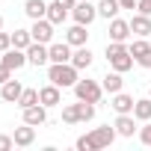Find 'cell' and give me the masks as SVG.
Segmentation results:
<instances>
[{
    "label": "cell",
    "mask_w": 151,
    "mask_h": 151,
    "mask_svg": "<svg viewBox=\"0 0 151 151\" xmlns=\"http://www.w3.org/2000/svg\"><path fill=\"white\" fill-rule=\"evenodd\" d=\"M80 68H74L71 62H50V68H47V80L50 83H56L59 89H74V83L80 80V74H77Z\"/></svg>",
    "instance_id": "1"
},
{
    "label": "cell",
    "mask_w": 151,
    "mask_h": 151,
    "mask_svg": "<svg viewBox=\"0 0 151 151\" xmlns=\"http://www.w3.org/2000/svg\"><path fill=\"white\" fill-rule=\"evenodd\" d=\"M107 62H110V68L124 74V71L133 68V53L124 42H113V45H107Z\"/></svg>",
    "instance_id": "2"
},
{
    "label": "cell",
    "mask_w": 151,
    "mask_h": 151,
    "mask_svg": "<svg viewBox=\"0 0 151 151\" xmlns=\"http://www.w3.org/2000/svg\"><path fill=\"white\" fill-rule=\"evenodd\" d=\"M101 92H104V86L95 83V80H77V83H74V95H77V101H92V104H98V101H101Z\"/></svg>",
    "instance_id": "3"
},
{
    "label": "cell",
    "mask_w": 151,
    "mask_h": 151,
    "mask_svg": "<svg viewBox=\"0 0 151 151\" xmlns=\"http://www.w3.org/2000/svg\"><path fill=\"white\" fill-rule=\"evenodd\" d=\"M53 27H56V24H50L47 18H39V21H33V27H30V36H33V42L50 45V42H53Z\"/></svg>",
    "instance_id": "4"
},
{
    "label": "cell",
    "mask_w": 151,
    "mask_h": 151,
    "mask_svg": "<svg viewBox=\"0 0 151 151\" xmlns=\"http://www.w3.org/2000/svg\"><path fill=\"white\" fill-rule=\"evenodd\" d=\"M27 62H30V65H36V68L47 65V62H50V50H47V45L33 42V45L27 47Z\"/></svg>",
    "instance_id": "5"
},
{
    "label": "cell",
    "mask_w": 151,
    "mask_h": 151,
    "mask_svg": "<svg viewBox=\"0 0 151 151\" xmlns=\"http://www.w3.org/2000/svg\"><path fill=\"white\" fill-rule=\"evenodd\" d=\"M71 15H74V21H77V24H86V27H89V24L98 18V6H92L89 0H80V3L71 9Z\"/></svg>",
    "instance_id": "6"
},
{
    "label": "cell",
    "mask_w": 151,
    "mask_h": 151,
    "mask_svg": "<svg viewBox=\"0 0 151 151\" xmlns=\"http://www.w3.org/2000/svg\"><path fill=\"white\" fill-rule=\"evenodd\" d=\"M89 139H92L95 151H98V148H107V145H113V139H116V124H113V127H110V124H104V127H95V130L89 133Z\"/></svg>",
    "instance_id": "7"
},
{
    "label": "cell",
    "mask_w": 151,
    "mask_h": 151,
    "mask_svg": "<svg viewBox=\"0 0 151 151\" xmlns=\"http://www.w3.org/2000/svg\"><path fill=\"white\" fill-rule=\"evenodd\" d=\"M39 101H42L45 107H59V104H62V92H59V86H56V83L42 86V89H39Z\"/></svg>",
    "instance_id": "8"
},
{
    "label": "cell",
    "mask_w": 151,
    "mask_h": 151,
    "mask_svg": "<svg viewBox=\"0 0 151 151\" xmlns=\"http://www.w3.org/2000/svg\"><path fill=\"white\" fill-rule=\"evenodd\" d=\"M24 122H27V124H33V127L45 124V122H47V107H45V104H33V107H24Z\"/></svg>",
    "instance_id": "9"
},
{
    "label": "cell",
    "mask_w": 151,
    "mask_h": 151,
    "mask_svg": "<svg viewBox=\"0 0 151 151\" xmlns=\"http://www.w3.org/2000/svg\"><path fill=\"white\" fill-rule=\"evenodd\" d=\"M3 65H9L12 71H18L21 65H27V50H21V47H9V50H3V59H0Z\"/></svg>",
    "instance_id": "10"
},
{
    "label": "cell",
    "mask_w": 151,
    "mask_h": 151,
    "mask_svg": "<svg viewBox=\"0 0 151 151\" xmlns=\"http://www.w3.org/2000/svg\"><path fill=\"white\" fill-rule=\"evenodd\" d=\"M130 21H122V18H113L110 21V39L113 42H127L130 39Z\"/></svg>",
    "instance_id": "11"
},
{
    "label": "cell",
    "mask_w": 151,
    "mask_h": 151,
    "mask_svg": "<svg viewBox=\"0 0 151 151\" xmlns=\"http://www.w3.org/2000/svg\"><path fill=\"white\" fill-rule=\"evenodd\" d=\"M86 39H89V33H86V24H77V21H74V27H68V30H65V42H68L71 47H80V45H86Z\"/></svg>",
    "instance_id": "12"
},
{
    "label": "cell",
    "mask_w": 151,
    "mask_h": 151,
    "mask_svg": "<svg viewBox=\"0 0 151 151\" xmlns=\"http://www.w3.org/2000/svg\"><path fill=\"white\" fill-rule=\"evenodd\" d=\"M50 50V62H71V45L68 42H53L47 45Z\"/></svg>",
    "instance_id": "13"
},
{
    "label": "cell",
    "mask_w": 151,
    "mask_h": 151,
    "mask_svg": "<svg viewBox=\"0 0 151 151\" xmlns=\"http://www.w3.org/2000/svg\"><path fill=\"white\" fill-rule=\"evenodd\" d=\"M12 139H15V145H21V148H27V145H33V142H36V127L24 122V127H15V133H12Z\"/></svg>",
    "instance_id": "14"
},
{
    "label": "cell",
    "mask_w": 151,
    "mask_h": 151,
    "mask_svg": "<svg viewBox=\"0 0 151 151\" xmlns=\"http://www.w3.org/2000/svg\"><path fill=\"white\" fill-rule=\"evenodd\" d=\"M101 86H104V92H110V95H116V92H122V86H124V80H122V71H110V74H104L101 77Z\"/></svg>",
    "instance_id": "15"
},
{
    "label": "cell",
    "mask_w": 151,
    "mask_h": 151,
    "mask_svg": "<svg viewBox=\"0 0 151 151\" xmlns=\"http://www.w3.org/2000/svg\"><path fill=\"white\" fill-rule=\"evenodd\" d=\"M21 92H24V86H21L18 80H6L3 86H0V98H3V101H9V104H18Z\"/></svg>",
    "instance_id": "16"
},
{
    "label": "cell",
    "mask_w": 151,
    "mask_h": 151,
    "mask_svg": "<svg viewBox=\"0 0 151 151\" xmlns=\"http://www.w3.org/2000/svg\"><path fill=\"white\" fill-rule=\"evenodd\" d=\"M130 30H133L136 36H145V39H148V36H151V15H142V12L133 15V18H130Z\"/></svg>",
    "instance_id": "17"
},
{
    "label": "cell",
    "mask_w": 151,
    "mask_h": 151,
    "mask_svg": "<svg viewBox=\"0 0 151 151\" xmlns=\"http://www.w3.org/2000/svg\"><path fill=\"white\" fill-rule=\"evenodd\" d=\"M71 65H74V68H80V71L89 68V65H92V50H89L86 45H80L77 50L71 53Z\"/></svg>",
    "instance_id": "18"
},
{
    "label": "cell",
    "mask_w": 151,
    "mask_h": 151,
    "mask_svg": "<svg viewBox=\"0 0 151 151\" xmlns=\"http://www.w3.org/2000/svg\"><path fill=\"white\" fill-rule=\"evenodd\" d=\"M133 130H136L133 116H130V113H119V119H116V133H119V136H133Z\"/></svg>",
    "instance_id": "19"
},
{
    "label": "cell",
    "mask_w": 151,
    "mask_h": 151,
    "mask_svg": "<svg viewBox=\"0 0 151 151\" xmlns=\"http://www.w3.org/2000/svg\"><path fill=\"white\" fill-rule=\"evenodd\" d=\"M24 12H27L33 21L47 18V3H45V0H27V3H24Z\"/></svg>",
    "instance_id": "20"
},
{
    "label": "cell",
    "mask_w": 151,
    "mask_h": 151,
    "mask_svg": "<svg viewBox=\"0 0 151 151\" xmlns=\"http://www.w3.org/2000/svg\"><path fill=\"white\" fill-rule=\"evenodd\" d=\"M133 104H136V101H133L130 95H124V92H116V95H113V110H116V113H133Z\"/></svg>",
    "instance_id": "21"
},
{
    "label": "cell",
    "mask_w": 151,
    "mask_h": 151,
    "mask_svg": "<svg viewBox=\"0 0 151 151\" xmlns=\"http://www.w3.org/2000/svg\"><path fill=\"white\" fill-rule=\"evenodd\" d=\"M119 0H101V3H98V15L101 18H107V21H113L116 15H119Z\"/></svg>",
    "instance_id": "22"
},
{
    "label": "cell",
    "mask_w": 151,
    "mask_h": 151,
    "mask_svg": "<svg viewBox=\"0 0 151 151\" xmlns=\"http://www.w3.org/2000/svg\"><path fill=\"white\" fill-rule=\"evenodd\" d=\"M65 15H68V9H65L62 3H56V0H53V3H47V21H50V24H62Z\"/></svg>",
    "instance_id": "23"
},
{
    "label": "cell",
    "mask_w": 151,
    "mask_h": 151,
    "mask_svg": "<svg viewBox=\"0 0 151 151\" xmlns=\"http://www.w3.org/2000/svg\"><path fill=\"white\" fill-rule=\"evenodd\" d=\"M133 119L139 122H151V98H142L133 104Z\"/></svg>",
    "instance_id": "24"
},
{
    "label": "cell",
    "mask_w": 151,
    "mask_h": 151,
    "mask_svg": "<svg viewBox=\"0 0 151 151\" xmlns=\"http://www.w3.org/2000/svg\"><path fill=\"white\" fill-rule=\"evenodd\" d=\"M33 45V36H30V30H15L12 33V47H21V50H27Z\"/></svg>",
    "instance_id": "25"
},
{
    "label": "cell",
    "mask_w": 151,
    "mask_h": 151,
    "mask_svg": "<svg viewBox=\"0 0 151 151\" xmlns=\"http://www.w3.org/2000/svg\"><path fill=\"white\" fill-rule=\"evenodd\" d=\"M33 104H42L39 101V89H24L21 98H18V107L24 110V107H33Z\"/></svg>",
    "instance_id": "26"
},
{
    "label": "cell",
    "mask_w": 151,
    "mask_h": 151,
    "mask_svg": "<svg viewBox=\"0 0 151 151\" xmlns=\"http://www.w3.org/2000/svg\"><path fill=\"white\" fill-rule=\"evenodd\" d=\"M62 122H65V124H77V122H80L77 104H68V107H62Z\"/></svg>",
    "instance_id": "27"
},
{
    "label": "cell",
    "mask_w": 151,
    "mask_h": 151,
    "mask_svg": "<svg viewBox=\"0 0 151 151\" xmlns=\"http://www.w3.org/2000/svg\"><path fill=\"white\" fill-rule=\"evenodd\" d=\"M148 50H151V45L145 42V36H139V39L130 45V53H133V59H139V56H142V53H148Z\"/></svg>",
    "instance_id": "28"
},
{
    "label": "cell",
    "mask_w": 151,
    "mask_h": 151,
    "mask_svg": "<svg viewBox=\"0 0 151 151\" xmlns=\"http://www.w3.org/2000/svg\"><path fill=\"white\" fill-rule=\"evenodd\" d=\"M9 47H12V33H3V30H0V53L9 50Z\"/></svg>",
    "instance_id": "29"
},
{
    "label": "cell",
    "mask_w": 151,
    "mask_h": 151,
    "mask_svg": "<svg viewBox=\"0 0 151 151\" xmlns=\"http://www.w3.org/2000/svg\"><path fill=\"white\" fill-rule=\"evenodd\" d=\"M6 80H12V68H9V65H3V62H0V86H3Z\"/></svg>",
    "instance_id": "30"
},
{
    "label": "cell",
    "mask_w": 151,
    "mask_h": 151,
    "mask_svg": "<svg viewBox=\"0 0 151 151\" xmlns=\"http://www.w3.org/2000/svg\"><path fill=\"white\" fill-rule=\"evenodd\" d=\"M77 148H80V151H95V145H92L89 136H80V139H77Z\"/></svg>",
    "instance_id": "31"
},
{
    "label": "cell",
    "mask_w": 151,
    "mask_h": 151,
    "mask_svg": "<svg viewBox=\"0 0 151 151\" xmlns=\"http://www.w3.org/2000/svg\"><path fill=\"white\" fill-rule=\"evenodd\" d=\"M139 139H142L145 145H151V122H148L145 127H139Z\"/></svg>",
    "instance_id": "32"
},
{
    "label": "cell",
    "mask_w": 151,
    "mask_h": 151,
    "mask_svg": "<svg viewBox=\"0 0 151 151\" xmlns=\"http://www.w3.org/2000/svg\"><path fill=\"white\" fill-rule=\"evenodd\" d=\"M12 145H15V139H12V136H0V151H9Z\"/></svg>",
    "instance_id": "33"
},
{
    "label": "cell",
    "mask_w": 151,
    "mask_h": 151,
    "mask_svg": "<svg viewBox=\"0 0 151 151\" xmlns=\"http://www.w3.org/2000/svg\"><path fill=\"white\" fill-rule=\"evenodd\" d=\"M136 9H139L142 15H151V0H139V3H136Z\"/></svg>",
    "instance_id": "34"
},
{
    "label": "cell",
    "mask_w": 151,
    "mask_h": 151,
    "mask_svg": "<svg viewBox=\"0 0 151 151\" xmlns=\"http://www.w3.org/2000/svg\"><path fill=\"white\" fill-rule=\"evenodd\" d=\"M136 62H139L142 68H151V50H148V53H142V56H139Z\"/></svg>",
    "instance_id": "35"
},
{
    "label": "cell",
    "mask_w": 151,
    "mask_h": 151,
    "mask_svg": "<svg viewBox=\"0 0 151 151\" xmlns=\"http://www.w3.org/2000/svg\"><path fill=\"white\" fill-rule=\"evenodd\" d=\"M122 9H136V0H119Z\"/></svg>",
    "instance_id": "36"
},
{
    "label": "cell",
    "mask_w": 151,
    "mask_h": 151,
    "mask_svg": "<svg viewBox=\"0 0 151 151\" xmlns=\"http://www.w3.org/2000/svg\"><path fill=\"white\" fill-rule=\"evenodd\" d=\"M56 3H62L65 9H74V6H77V3H74V0H56Z\"/></svg>",
    "instance_id": "37"
},
{
    "label": "cell",
    "mask_w": 151,
    "mask_h": 151,
    "mask_svg": "<svg viewBox=\"0 0 151 151\" xmlns=\"http://www.w3.org/2000/svg\"><path fill=\"white\" fill-rule=\"evenodd\" d=\"M0 30H3V18H0Z\"/></svg>",
    "instance_id": "38"
},
{
    "label": "cell",
    "mask_w": 151,
    "mask_h": 151,
    "mask_svg": "<svg viewBox=\"0 0 151 151\" xmlns=\"http://www.w3.org/2000/svg\"><path fill=\"white\" fill-rule=\"evenodd\" d=\"M148 98H151V89H148Z\"/></svg>",
    "instance_id": "39"
}]
</instances>
